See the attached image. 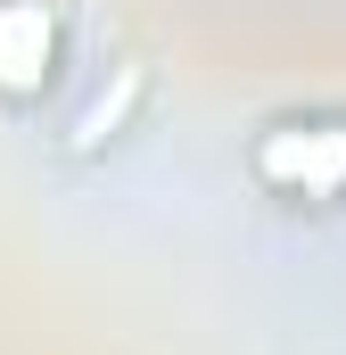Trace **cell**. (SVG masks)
I'll list each match as a JSON object with an SVG mask.
<instances>
[{
	"label": "cell",
	"instance_id": "obj_1",
	"mask_svg": "<svg viewBox=\"0 0 346 355\" xmlns=\"http://www.w3.org/2000/svg\"><path fill=\"white\" fill-rule=\"evenodd\" d=\"M256 182L280 198H346V116H280L256 132Z\"/></svg>",
	"mask_w": 346,
	"mask_h": 355
},
{
	"label": "cell",
	"instance_id": "obj_2",
	"mask_svg": "<svg viewBox=\"0 0 346 355\" xmlns=\"http://www.w3.org/2000/svg\"><path fill=\"white\" fill-rule=\"evenodd\" d=\"M58 75V0H0V99H42Z\"/></svg>",
	"mask_w": 346,
	"mask_h": 355
}]
</instances>
